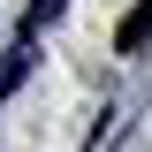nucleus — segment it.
Instances as JSON below:
<instances>
[{
	"mask_svg": "<svg viewBox=\"0 0 152 152\" xmlns=\"http://www.w3.org/2000/svg\"><path fill=\"white\" fill-rule=\"evenodd\" d=\"M145 38H152V0H137L129 15H122V31H114V53H137Z\"/></svg>",
	"mask_w": 152,
	"mask_h": 152,
	"instance_id": "nucleus-1",
	"label": "nucleus"
},
{
	"mask_svg": "<svg viewBox=\"0 0 152 152\" xmlns=\"http://www.w3.org/2000/svg\"><path fill=\"white\" fill-rule=\"evenodd\" d=\"M53 8H61V0H31V15H23V38H38V23L53 15Z\"/></svg>",
	"mask_w": 152,
	"mask_h": 152,
	"instance_id": "nucleus-3",
	"label": "nucleus"
},
{
	"mask_svg": "<svg viewBox=\"0 0 152 152\" xmlns=\"http://www.w3.org/2000/svg\"><path fill=\"white\" fill-rule=\"evenodd\" d=\"M23 69H31V38H23V46H15V53H8V61H0V99H8V91H15V84H23Z\"/></svg>",
	"mask_w": 152,
	"mask_h": 152,
	"instance_id": "nucleus-2",
	"label": "nucleus"
}]
</instances>
